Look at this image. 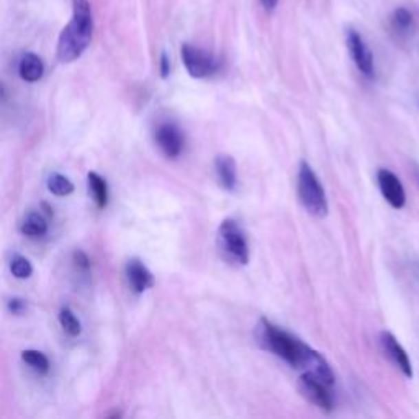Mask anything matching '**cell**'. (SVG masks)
<instances>
[{"label": "cell", "mask_w": 419, "mask_h": 419, "mask_svg": "<svg viewBox=\"0 0 419 419\" xmlns=\"http://www.w3.org/2000/svg\"><path fill=\"white\" fill-rule=\"evenodd\" d=\"M47 189H50L51 193L58 197H67L74 192V184L64 177L61 174H53L47 180Z\"/></svg>", "instance_id": "cell-17"}, {"label": "cell", "mask_w": 419, "mask_h": 419, "mask_svg": "<svg viewBox=\"0 0 419 419\" xmlns=\"http://www.w3.org/2000/svg\"><path fill=\"white\" fill-rule=\"evenodd\" d=\"M89 187L90 193L94 195V200L97 203L98 208H105L109 203V187H107L105 179H102L97 172H89Z\"/></svg>", "instance_id": "cell-14"}, {"label": "cell", "mask_w": 419, "mask_h": 419, "mask_svg": "<svg viewBox=\"0 0 419 419\" xmlns=\"http://www.w3.org/2000/svg\"><path fill=\"white\" fill-rule=\"evenodd\" d=\"M182 63L185 69L193 79H206V77L215 76L219 69V61L217 56H213L210 51L202 50V47L193 45H182L180 50Z\"/></svg>", "instance_id": "cell-5"}, {"label": "cell", "mask_w": 419, "mask_h": 419, "mask_svg": "<svg viewBox=\"0 0 419 419\" xmlns=\"http://www.w3.org/2000/svg\"><path fill=\"white\" fill-rule=\"evenodd\" d=\"M25 310H27V301L21 300V298H12L8 301V311L14 314H23Z\"/></svg>", "instance_id": "cell-22"}, {"label": "cell", "mask_w": 419, "mask_h": 419, "mask_svg": "<svg viewBox=\"0 0 419 419\" xmlns=\"http://www.w3.org/2000/svg\"><path fill=\"white\" fill-rule=\"evenodd\" d=\"M257 338L262 347L282 358L293 369H301L314 375L319 382L327 387L334 385V374L321 354L306 345L290 332L272 325L269 319L262 318L257 326Z\"/></svg>", "instance_id": "cell-1"}, {"label": "cell", "mask_w": 419, "mask_h": 419, "mask_svg": "<svg viewBox=\"0 0 419 419\" xmlns=\"http://www.w3.org/2000/svg\"><path fill=\"white\" fill-rule=\"evenodd\" d=\"M19 72L21 79L27 82L40 80L43 77V72H45V66H43L40 56H36L34 53L25 54L20 61Z\"/></svg>", "instance_id": "cell-13"}, {"label": "cell", "mask_w": 419, "mask_h": 419, "mask_svg": "<svg viewBox=\"0 0 419 419\" xmlns=\"http://www.w3.org/2000/svg\"><path fill=\"white\" fill-rule=\"evenodd\" d=\"M46 231H47L46 219L38 213H30L28 217L25 218V222L21 223V233H23L25 236L40 237L45 236Z\"/></svg>", "instance_id": "cell-15"}, {"label": "cell", "mask_w": 419, "mask_h": 419, "mask_svg": "<svg viewBox=\"0 0 419 419\" xmlns=\"http://www.w3.org/2000/svg\"><path fill=\"white\" fill-rule=\"evenodd\" d=\"M21 358H23L28 365H32L38 374L45 375L47 374V370H50V361H47V357L40 351H33V349L23 351L21 352Z\"/></svg>", "instance_id": "cell-18"}, {"label": "cell", "mask_w": 419, "mask_h": 419, "mask_svg": "<svg viewBox=\"0 0 419 419\" xmlns=\"http://www.w3.org/2000/svg\"><path fill=\"white\" fill-rule=\"evenodd\" d=\"M159 71H161L162 79H166V77H169V74H171V61H169V56H167L166 53L161 54V63H159Z\"/></svg>", "instance_id": "cell-23"}, {"label": "cell", "mask_w": 419, "mask_h": 419, "mask_svg": "<svg viewBox=\"0 0 419 419\" xmlns=\"http://www.w3.org/2000/svg\"><path fill=\"white\" fill-rule=\"evenodd\" d=\"M261 3L267 12H274L275 7H277L279 0H261Z\"/></svg>", "instance_id": "cell-24"}, {"label": "cell", "mask_w": 419, "mask_h": 419, "mask_svg": "<svg viewBox=\"0 0 419 419\" xmlns=\"http://www.w3.org/2000/svg\"><path fill=\"white\" fill-rule=\"evenodd\" d=\"M74 264L79 270L89 272L90 270V259L84 250H76L74 253Z\"/></svg>", "instance_id": "cell-21"}, {"label": "cell", "mask_w": 419, "mask_h": 419, "mask_svg": "<svg viewBox=\"0 0 419 419\" xmlns=\"http://www.w3.org/2000/svg\"><path fill=\"white\" fill-rule=\"evenodd\" d=\"M380 192L385 200L390 203L393 208H403L406 203V192L401 180L388 169H380L377 174Z\"/></svg>", "instance_id": "cell-9"}, {"label": "cell", "mask_w": 419, "mask_h": 419, "mask_svg": "<svg viewBox=\"0 0 419 419\" xmlns=\"http://www.w3.org/2000/svg\"><path fill=\"white\" fill-rule=\"evenodd\" d=\"M59 323H61L63 330L66 331L69 336H72V338H77V336L82 332L80 321L77 319L76 314L72 313V310L63 308L59 311Z\"/></svg>", "instance_id": "cell-19"}, {"label": "cell", "mask_w": 419, "mask_h": 419, "mask_svg": "<svg viewBox=\"0 0 419 419\" xmlns=\"http://www.w3.org/2000/svg\"><path fill=\"white\" fill-rule=\"evenodd\" d=\"M155 142L167 158L175 159L182 154L185 138L182 129L175 123H162L155 129Z\"/></svg>", "instance_id": "cell-8"}, {"label": "cell", "mask_w": 419, "mask_h": 419, "mask_svg": "<svg viewBox=\"0 0 419 419\" xmlns=\"http://www.w3.org/2000/svg\"><path fill=\"white\" fill-rule=\"evenodd\" d=\"M10 272L17 279H28L33 274V267L27 257L15 256L10 261Z\"/></svg>", "instance_id": "cell-20"}, {"label": "cell", "mask_w": 419, "mask_h": 419, "mask_svg": "<svg viewBox=\"0 0 419 419\" xmlns=\"http://www.w3.org/2000/svg\"><path fill=\"white\" fill-rule=\"evenodd\" d=\"M218 246L228 262L246 266L249 262V244L244 231L235 219L228 218L218 228Z\"/></svg>", "instance_id": "cell-4"}, {"label": "cell", "mask_w": 419, "mask_h": 419, "mask_svg": "<svg viewBox=\"0 0 419 419\" xmlns=\"http://www.w3.org/2000/svg\"><path fill=\"white\" fill-rule=\"evenodd\" d=\"M380 344H382V349L383 352H385V356L390 358L393 364L398 367L406 377L411 378L413 377L411 361H409L408 354H406L403 347H401V344L396 341L395 336H393L391 332L383 331L382 334H380Z\"/></svg>", "instance_id": "cell-10"}, {"label": "cell", "mask_w": 419, "mask_h": 419, "mask_svg": "<svg viewBox=\"0 0 419 419\" xmlns=\"http://www.w3.org/2000/svg\"><path fill=\"white\" fill-rule=\"evenodd\" d=\"M298 388H300L301 395L308 401H311L314 406H318L319 409H323V411L326 413H330L332 409V396L331 393L327 391L330 387H326L325 383L319 382L314 375L305 372L300 377V380H298Z\"/></svg>", "instance_id": "cell-7"}, {"label": "cell", "mask_w": 419, "mask_h": 419, "mask_svg": "<svg viewBox=\"0 0 419 419\" xmlns=\"http://www.w3.org/2000/svg\"><path fill=\"white\" fill-rule=\"evenodd\" d=\"M127 277L128 282L131 285V288L136 293L146 292L154 285V277L151 274V270L142 264L138 259H131L127 264Z\"/></svg>", "instance_id": "cell-11"}, {"label": "cell", "mask_w": 419, "mask_h": 419, "mask_svg": "<svg viewBox=\"0 0 419 419\" xmlns=\"http://www.w3.org/2000/svg\"><path fill=\"white\" fill-rule=\"evenodd\" d=\"M94 34L92 10L89 0H72V19L59 34L58 59L72 63L87 50Z\"/></svg>", "instance_id": "cell-2"}, {"label": "cell", "mask_w": 419, "mask_h": 419, "mask_svg": "<svg viewBox=\"0 0 419 419\" xmlns=\"http://www.w3.org/2000/svg\"><path fill=\"white\" fill-rule=\"evenodd\" d=\"M215 171H217L218 182L223 189L236 190L237 187V166L236 161L228 154H219L215 159Z\"/></svg>", "instance_id": "cell-12"}, {"label": "cell", "mask_w": 419, "mask_h": 419, "mask_svg": "<svg viewBox=\"0 0 419 419\" xmlns=\"http://www.w3.org/2000/svg\"><path fill=\"white\" fill-rule=\"evenodd\" d=\"M414 23L413 14L405 7H398L391 15V28L398 34H408Z\"/></svg>", "instance_id": "cell-16"}, {"label": "cell", "mask_w": 419, "mask_h": 419, "mask_svg": "<svg viewBox=\"0 0 419 419\" xmlns=\"http://www.w3.org/2000/svg\"><path fill=\"white\" fill-rule=\"evenodd\" d=\"M298 198H300L301 205L305 210L313 217L323 218L327 215V198L326 192L323 189L321 182H319L318 175L311 169L308 162L301 161L300 167H298V184H297Z\"/></svg>", "instance_id": "cell-3"}, {"label": "cell", "mask_w": 419, "mask_h": 419, "mask_svg": "<svg viewBox=\"0 0 419 419\" xmlns=\"http://www.w3.org/2000/svg\"><path fill=\"white\" fill-rule=\"evenodd\" d=\"M345 43H347L349 53H351V58L354 64H356V67L365 77H372L375 72L374 54L372 51H370V47L367 46L362 34L358 33L357 30L349 28L347 32H345Z\"/></svg>", "instance_id": "cell-6"}]
</instances>
